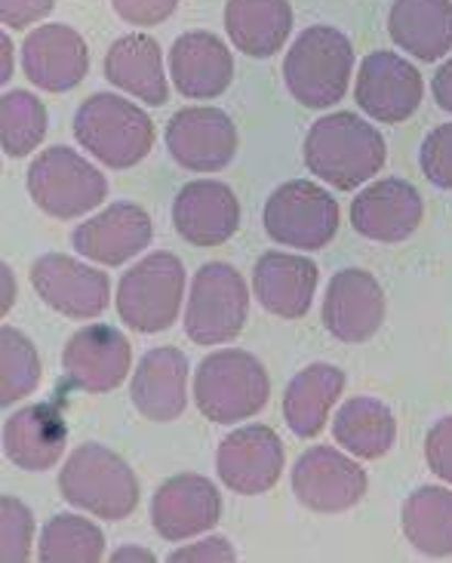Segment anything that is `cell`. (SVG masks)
Masks as SVG:
<instances>
[{
    "label": "cell",
    "mask_w": 452,
    "mask_h": 563,
    "mask_svg": "<svg viewBox=\"0 0 452 563\" xmlns=\"http://www.w3.org/2000/svg\"><path fill=\"white\" fill-rule=\"evenodd\" d=\"M385 139L354 111L327 114L305 136V167L339 191H354L385 167Z\"/></svg>",
    "instance_id": "obj_1"
},
{
    "label": "cell",
    "mask_w": 452,
    "mask_h": 563,
    "mask_svg": "<svg viewBox=\"0 0 452 563\" xmlns=\"http://www.w3.org/2000/svg\"><path fill=\"white\" fill-rule=\"evenodd\" d=\"M272 379L256 354L222 349L207 354L195 369V404L216 426L246 422L268 407Z\"/></svg>",
    "instance_id": "obj_2"
},
{
    "label": "cell",
    "mask_w": 452,
    "mask_h": 563,
    "mask_svg": "<svg viewBox=\"0 0 452 563\" xmlns=\"http://www.w3.org/2000/svg\"><path fill=\"white\" fill-rule=\"evenodd\" d=\"M59 493L68 505L99 520H123L136 511L139 477L130 462L102 443H80L59 472Z\"/></svg>",
    "instance_id": "obj_3"
},
{
    "label": "cell",
    "mask_w": 452,
    "mask_h": 563,
    "mask_svg": "<svg viewBox=\"0 0 452 563\" xmlns=\"http://www.w3.org/2000/svg\"><path fill=\"white\" fill-rule=\"evenodd\" d=\"M75 139L106 167L130 169L154 148V121L118 92H92L77 108Z\"/></svg>",
    "instance_id": "obj_4"
},
{
    "label": "cell",
    "mask_w": 452,
    "mask_h": 563,
    "mask_svg": "<svg viewBox=\"0 0 452 563\" xmlns=\"http://www.w3.org/2000/svg\"><path fill=\"white\" fill-rule=\"evenodd\" d=\"M354 68L351 41L332 25H311L296 37L284 59L289 96L305 108H330L342 102Z\"/></svg>",
    "instance_id": "obj_5"
},
{
    "label": "cell",
    "mask_w": 452,
    "mask_h": 563,
    "mask_svg": "<svg viewBox=\"0 0 452 563\" xmlns=\"http://www.w3.org/2000/svg\"><path fill=\"white\" fill-rule=\"evenodd\" d=\"M250 314V289L243 275L228 262H207L191 280L185 305V335L195 345H225L241 335Z\"/></svg>",
    "instance_id": "obj_6"
},
{
    "label": "cell",
    "mask_w": 452,
    "mask_h": 563,
    "mask_svg": "<svg viewBox=\"0 0 452 563\" xmlns=\"http://www.w3.org/2000/svg\"><path fill=\"white\" fill-rule=\"evenodd\" d=\"M31 200L53 219H77L92 213L108 198V179L92 167L87 157H80L65 145L44 148L29 167Z\"/></svg>",
    "instance_id": "obj_7"
},
{
    "label": "cell",
    "mask_w": 452,
    "mask_h": 563,
    "mask_svg": "<svg viewBox=\"0 0 452 563\" xmlns=\"http://www.w3.org/2000/svg\"><path fill=\"white\" fill-rule=\"evenodd\" d=\"M185 265L173 253H151L118 284V314L136 333H164L179 318Z\"/></svg>",
    "instance_id": "obj_8"
},
{
    "label": "cell",
    "mask_w": 452,
    "mask_h": 563,
    "mask_svg": "<svg viewBox=\"0 0 452 563\" xmlns=\"http://www.w3.org/2000/svg\"><path fill=\"white\" fill-rule=\"evenodd\" d=\"M339 200L308 179H293L274 188L262 213L268 238L289 250H323L339 234Z\"/></svg>",
    "instance_id": "obj_9"
},
{
    "label": "cell",
    "mask_w": 452,
    "mask_h": 563,
    "mask_svg": "<svg viewBox=\"0 0 452 563\" xmlns=\"http://www.w3.org/2000/svg\"><path fill=\"white\" fill-rule=\"evenodd\" d=\"M366 472L357 456H345L335 446L305 450L293 468V493L308 511L339 515L366 496Z\"/></svg>",
    "instance_id": "obj_10"
},
{
    "label": "cell",
    "mask_w": 452,
    "mask_h": 563,
    "mask_svg": "<svg viewBox=\"0 0 452 563\" xmlns=\"http://www.w3.org/2000/svg\"><path fill=\"white\" fill-rule=\"evenodd\" d=\"M31 287L53 311L75 320L99 318L111 305V280L106 272L65 253H46L34 262Z\"/></svg>",
    "instance_id": "obj_11"
},
{
    "label": "cell",
    "mask_w": 452,
    "mask_h": 563,
    "mask_svg": "<svg viewBox=\"0 0 452 563\" xmlns=\"http://www.w3.org/2000/svg\"><path fill=\"white\" fill-rule=\"evenodd\" d=\"M238 126L222 108L195 106L176 111L166 123V152L191 173H219L238 154Z\"/></svg>",
    "instance_id": "obj_12"
},
{
    "label": "cell",
    "mask_w": 452,
    "mask_h": 563,
    "mask_svg": "<svg viewBox=\"0 0 452 563\" xmlns=\"http://www.w3.org/2000/svg\"><path fill=\"white\" fill-rule=\"evenodd\" d=\"M422 75L404 56L376 49L361 62L354 99L363 108V114H370L373 121L388 123V126L409 121L416 108L422 106Z\"/></svg>",
    "instance_id": "obj_13"
},
{
    "label": "cell",
    "mask_w": 452,
    "mask_h": 563,
    "mask_svg": "<svg viewBox=\"0 0 452 563\" xmlns=\"http://www.w3.org/2000/svg\"><path fill=\"white\" fill-rule=\"evenodd\" d=\"M287 465L284 441L268 426H243L231 431L216 450V474L231 493L262 496L280 481Z\"/></svg>",
    "instance_id": "obj_14"
},
{
    "label": "cell",
    "mask_w": 452,
    "mask_h": 563,
    "mask_svg": "<svg viewBox=\"0 0 452 563\" xmlns=\"http://www.w3.org/2000/svg\"><path fill=\"white\" fill-rule=\"evenodd\" d=\"M133 364L130 339L108 323H90L77 330L68 345L62 349V369L68 385L87 395H108L114 391Z\"/></svg>",
    "instance_id": "obj_15"
},
{
    "label": "cell",
    "mask_w": 452,
    "mask_h": 563,
    "mask_svg": "<svg viewBox=\"0 0 452 563\" xmlns=\"http://www.w3.org/2000/svg\"><path fill=\"white\" fill-rule=\"evenodd\" d=\"M222 515V496L203 474L181 472L166 477L151 499V523L166 542H185L207 533Z\"/></svg>",
    "instance_id": "obj_16"
},
{
    "label": "cell",
    "mask_w": 452,
    "mask_h": 563,
    "mask_svg": "<svg viewBox=\"0 0 452 563\" xmlns=\"http://www.w3.org/2000/svg\"><path fill=\"white\" fill-rule=\"evenodd\" d=\"M385 289L363 268H345L332 277L323 299V327L332 339L361 345L385 323Z\"/></svg>",
    "instance_id": "obj_17"
},
{
    "label": "cell",
    "mask_w": 452,
    "mask_h": 563,
    "mask_svg": "<svg viewBox=\"0 0 452 563\" xmlns=\"http://www.w3.org/2000/svg\"><path fill=\"white\" fill-rule=\"evenodd\" d=\"M422 216V195L407 179H378L351 200V225L376 244H400L412 238Z\"/></svg>",
    "instance_id": "obj_18"
},
{
    "label": "cell",
    "mask_w": 452,
    "mask_h": 563,
    "mask_svg": "<svg viewBox=\"0 0 452 563\" xmlns=\"http://www.w3.org/2000/svg\"><path fill=\"white\" fill-rule=\"evenodd\" d=\"M151 238H154V222L148 210L130 200H118L102 213L80 222L71 234V246L84 260L114 268L139 256L151 244Z\"/></svg>",
    "instance_id": "obj_19"
},
{
    "label": "cell",
    "mask_w": 452,
    "mask_h": 563,
    "mask_svg": "<svg viewBox=\"0 0 452 563\" xmlns=\"http://www.w3.org/2000/svg\"><path fill=\"white\" fill-rule=\"evenodd\" d=\"M173 225L191 246H222L241 229V200L231 185L197 179L173 200Z\"/></svg>",
    "instance_id": "obj_20"
},
{
    "label": "cell",
    "mask_w": 452,
    "mask_h": 563,
    "mask_svg": "<svg viewBox=\"0 0 452 563\" xmlns=\"http://www.w3.org/2000/svg\"><path fill=\"white\" fill-rule=\"evenodd\" d=\"M22 71L44 92H68L90 71L87 41L71 25H41L22 44Z\"/></svg>",
    "instance_id": "obj_21"
},
{
    "label": "cell",
    "mask_w": 452,
    "mask_h": 563,
    "mask_svg": "<svg viewBox=\"0 0 452 563\" xmlns=\"http://www.w3.org/2000/svg\"><path fill=\"white\" fill-rule=\"evenodd\" d=\"M68 426L62 404H29L3 422V453L22 472H49L65 453Z\"/></svg>",
    "instance_id": "obj_22"
},
{
    "label": "cell",
    "mask_w": 452,
    "mask_h": 563,
    "mask_svg": "<svg viewBox=\"0 0 452 563\" xmlns=\"http://www.w3.org/2000/svg\"><path fill=\"white\" fill-rule=\"evenodd\" d=\"M130 397L148 422H176L188 407V357L173 345L142 354Z\"/></svg>",
    "instance_id": "obj_23"
},
{
    "label": "cell",
    "mask_w": 452,
    "mask_h": 563,
    "mask_svg": "<svg viewBox=\"0 0 452 563\" xmlns=\"http://www.w3.org/2000/svg\"><path fill=\"white\" fill-rule=\"evenodd\" d=\"M317 272L315 260L308 256H293V253H265L258 256L253 268V292L258 305L284 320H299L308 314V308L315 302Z\"/></svg>",
    "instance_id": "obj_24"
},
{
    "label": "cell",
    "mask_w": 452,
    "mask_h": 563,
    "mask_svg": "<svg viewBox=\"0 0 452 563\" xmlns=\"http://www.w3.org/2000/svg\"><path fill=\"white\" fill-rule=\"evenodd\" d=\"M169 77L185 99H216L234 77V56L210 31H185L169 46Z\"/></svg>",
    "instance_id": "obj_25"
},
{
    "label": "cell",
    "mask_w": 452,
    "mask_h": 563,
    "mask_svg": "<svg viewBox=\"0 0 452 563\" xmlns=\"http://www.w3.org/2000/svg\"><path fill=\"white\" fill-rule=\"evenodd\" d=\"M106 77L118 90L130 92L145 106H166L169 84L164 75V53L151 34H123L106 53Z\"/></svg>",
    "instance_id": "obj_26"
},
{
    "label": "cell",
    "mask_w": 452,
    "mask_h": 563,
    "mask_svg": "<svg viewBox=\"0 0 452 563\" xmlns=\"http://www.w3.org/2000/svg\"><path fill=\"white\" fill-rule=\"evenodd\" d=\"M388 34L419 62H438L452 49V0H394Z\"/></svg>",
    "instance_id": "obj_27"
},
{
    "label": "cell",
    "mask_w": 452,
    "mask_h": 563,
    "mask_svg": "<svg viewBox=\"0 0 452 563\" xmlns=\"http://www.w3.org/2000/svg\"><path fill=\"white\" fill-rule=\"evenodd\" d=\"M225 29L243 56L268 59L280 53L293 31L289 0H228Z\"/></svg>",
    "instance_id": "obj_28"
},
{
    "label": "cell",
    "mask_w": 452,
    "mask_h": 563,
    "mask_svg": "<svg viewBox=\"0 0 452 563\" xmlns=\"http://www.w3.org/2000/svg\"><path fill=\"white\" fill-rule=\"evenodd\" d=\"M342 391H345V373L335 364H311L296 373L284 395V416L293 434L299 438L320 434Z\"/></svg>",
    "instance_id": "obj_29"
},
{
    "label": "cell",
    "mask_w": 452,
    "mask_h": 563,
    "mask_svg": "<svg viewBox=\"0 0 452 563\" xmlns=\"http://www.w3.org/2000/svg\"><path fill=\"white\" fill-rule=\"evenodd\" d=\"M335 443L357 459H382L397 441V422L378 397H348L332 422Z\"/></svg>",
    "instance_id": "obj_30"
},
{
    "label": "cell",
    "mask_w": 452,
    "mask_h": 563,
    "mask_svg": "<svg viewBox=\"0 0 452 563\" xmlns=\"http://www.w3.org/2000/svg\"><path fill=\"white\" fill-rule=\"evenodd\" d=\"M404 536L425 558L452 554V489L419 487L400 508Z\"/></svg>",
    "instance_id": "obj_31"
},
{
    "label": "cell",
    "mask_w": 452,
    "mask_h": 563,
    "mask_svg": "<svg viewBox=\"0 0 452 563\" xmlns=\"http://www.w3.org/2000/svg\"><path fill=\"white\" fill-rule=\"evenodd\" d=\"M106 558V533L80 515H56L44 523L37 542L41 563H99Z\"/></svg>",
    "instance_id": "obj_32"
},
{
    "label": "cell",
    "mask_w": 452,
    "mask_h": 563,
    "mask_svg": "<svg viewBox=\"0 0 452 563\" xmlns=\"http://www.w3.org/2000/svg\"><path fill=\"white\" fill-rule=\"evenodd\" d=\"M41 385V354L29 335L10 323L0 327V404L13 407Z\"/></svg>",
    "instance_id": "obj_33"
},
{
    "label": "cell",
    "mask_w": 452,
    "mask_h": 563,
    "mask_svg": "<svg viewBox=\"0 0 452 563\" xmlns=\"http://www.w3.org/2000/svg\"><path fill=\"white\" fill-rule=\"evenodd\" d=\"M46 136L44 102L25 90L3 92L0 102V145L7 157H25L37 152Z\"/></svg>",
    "instance_id": "obj_34"
},
{
    "label": "cell",
    "mask_w": 452,
    "mask_h": 563,
    "mask_svg": "<svg viewBox=\"0 0 452 563\" xmlns=\"http://www.w3.org/2000/svg\"><path fill=\"white\" fill-rule=\"evenodd\" d=\"M34 542V515L22 499L3 496L0 499V558L3 563L31 561Z\"/></svg>",
    "instance_id": "obj_35"
},
{
    "label": "cell",
    "mask_w": 452,
    "mask_h": 563,
    "mask_svg": "<svg viewBox=\"0 0 452 563\" xmlns=\"http://www.w3.org/2000/svg\"><path fill=\"white\" fill-rule=\"evenodd\" d=\"M419 164L428 183H434L443 191H452V123H440L422 142Z\"/></svg>",
    "instance_id": "obj_36"
},
{
    "label": "cell",
    "mask_w": 452,
    "mask_h": 563,
    "mask_svg": "<svg viewBox=\"0 0 452 563\" xmlns=\"http://www.w3.org/2000/svg\"><path fill=\"white\" fill-rule=\"evenodd\" d=\"M111 7L123 22L139 25V29H151V25H161L176 13L179 0H111Z\"/></svg>",
    "instance_id": "obj_37"
},
{
    "label": "cell",
    "mask_w": 452,
    "mask_h": 563,
    "mask_svg": "<svg viewBox=\"0 0 452 563\" xmlns=\"http://www.w3.org/2000/svg\"><path fill=\"white\" fill-rule=\"evenodd\" d=\"M425 462L440 481L452 484V416L440 419L425 438Z\"/></svg>",
    "instance_id": "obj_38"
},
{
    "label": "cell",
    "mask_w": 452,
    "mask_h": 563,
    "mask_svg": "<svg viewBox=\"0 0 452 563\" xmlns=\"http://www.w3.org/2000/svg\"><path fill=\"white\" fill-rule=\"evenodd\" d=\"M173 563H234L238 561V551L228 542L225 536H207L195 545H181L169 554Z\"/></svg>",
    "instance_id": "obj_39"
},
{
    "label": "cell",
    "mask_w": 452,
    "mask_h": 563,
    "mask_svg": "<svg viewBox=\"0 0 452 563\" xmlns=\"http://www.w3.org/2000/svg\"><path fill=\"white\" fill-rule=\"evenodd\" d=\"M56 0H0V19L7 29H29L53 13Z\"/></svg>",
    "instance_id": "obj_40"
},
{
    "label": "cell",
    "mask_w": 452,
    "mask_h": 563,
    "mask_svg": "<svg viewBox=\"0 0 452 563\" xmlns=\"http://www.w3.org/2000/svg\"><path fill=\"white\" fill-rule=\"evenodd\" d=\"M431 90H434V102H438L443 111H450L452 114V56L438 68Z\"/></svg>",
    "instance_id": "obj_41"
},
{
    "label": "cell",
    "mask_w": 452,
    "mask_h": 563,
    "mask_svg": "<svg viewBox=\"0 0 452 563\" xmlns=\"http://www.w3.org/2000/svg\"><path fill=\"white\" fill-rule=\"evenodd\" d=\"M126 561H136V563H154L157 561V554L148 549H142V545H123L111 554V563H126Z\"/></svg>",
    "instance_id": "obj_42"
},
{
    "label": "cell",
    "mask_w": 452,
    "mask_h": 563,
    "mask_svg": "<svg viewBox=\"0 0 452 563\" xmlns=\"http://www.w3.org/2000/svg\"><path fill=\"white\" fill-rule=\"evenodd\" d=\"M0 275H3V302H0V311L7 314L10 308L15 305V275H13V268L3 262V268H0Z\"/></svg>",
    "instance_id": "obj_43"
},
{
    "label": "cell",
    "mask_w": 452,
    "mask_h": 563,
    "mask_svg": "<svg viewBox=\"0 0 452 563\" xmlns=\"http://www.w3.org/2000/svg\"><path fill=\"white\" fill-rule=\"evenodd\" d=\"M0 49H3V68H0V84H7L10 77H13V41H10V34H3L0 37Z\"/></svg>",
    "instance_id": "obj_44"
}]
</instances>
